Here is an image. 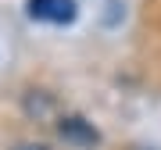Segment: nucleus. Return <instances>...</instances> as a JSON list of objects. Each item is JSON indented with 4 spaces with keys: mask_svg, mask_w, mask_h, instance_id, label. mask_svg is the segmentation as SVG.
<instances>
[{
    "mask_svg": "<svg viewBox=\"0 0 161 150\" xmlns=\"http://www.w3.org/2000/svg\"><path fill=\"white\" fill-rule=\"evenodd\" d=\"M25 11H29V18L47 25H72L79 14V4L75 0H25Z\"/></svg>",
    "mask_w": 161,
    "mask_h": 150,
    "instance_id": "1",
    "label": "nucleus"
},
{
    "mask_svg": "<svg viewBox=\"0 0 161 150\" xmlns=\"http://www.w3.org/2000/svg\"><path fill=\"white\" fill-rule=\"evenodd\" d=\"M14 150H50L47 143H22V147H14Z\"/></svg>",
    "mask_w": 161,
    "mask_h": 150,
    "instance_id": "3",
    "label": "nucleus"
},
{
    "mask_svg": "<svg viewBox=\"0 0 161 150\" xmlns=\"http://www.w3.org/2000/svg\"><path fill=\"white\" fill-rule=\"evenodd\" d=\"M132 150H147V147H132Z\"/></svg>",
    "mask_w": 161,
    "mask_h": 150,
    "instance_id": "4",
    "label": "nucleus"
},
{
    "mask_svg": "<svg viewBox=\"0 0 161 150\" xmlns=\"http://www.w3.org/2000/svg\"><path fill=\"white\" fill-rule=\"evenodd\" d=\"M54 129H58V136L64 139V143H72V147H93V143H100V129L93 125L90 118H82V115H61Z\"/></svg>",
    "mask_w": 161,
    "mask_h": 150,
    "instance_id": "2",
    "label": "nucleus"
}]
</instances>
